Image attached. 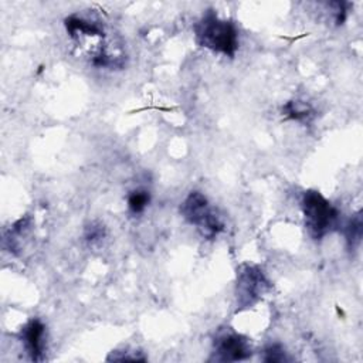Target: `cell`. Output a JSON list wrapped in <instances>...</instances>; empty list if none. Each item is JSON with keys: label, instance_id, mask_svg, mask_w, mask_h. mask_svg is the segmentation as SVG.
I'll return each mask as SVG.
<instances>
[{"label": "cell", "instance_id": "1", "mask_svg": "<svg viewBox=\"0 0 363 363\" xmlns=\"http://www.w3.org/2000/svg\"><path fill=\"white\" fill-rule=\"evenodd\" d=\"M194 40L200 47L213 52L233 58L240 47L238 30L230 20L218 17L213 10H207L193 27Z\"/></svg>", "mask_w": 363, "mask_h": 363}, {"label": "cell", "instance_id": "2", "mask_svg": "<svg viewBox=\"0 0 363 363\" xmlns=\"http://www.w3.org/2000/svg\"><path fill=\"white\" fill-rule=\"evenodd\" d=\"M301 208L306 230L313 240H322L339 225V210L318 190L303 191Z\"/></svg>", "mask_w": 363, "mask_h": 363}, {"label": "cell", "instance_id": "3", "mask_svg": "<svg viewBox=\"0 0 363 363\" xmlns=\"http://www.w3.org/2000/svg\"><path fill=\"white\" fill-rule=\"evenodd\" d=\"M182 217L197 228L206 240L216 238L224 230V221L214 207L210 206L207 197L197 190L190 191L180 203Z\"/></svg>", "mask_w": 363, "mask_h": 363}, {"label": "cell", "instance_id": "4", "mask_svg": "<svg viewBox=\"0 0 363 363\" xmlns=\"http://www.w3.org/2000/svg\"><path fill=\"white\" fill-rule=\"evenodd\" d=\"M269 289L271 282L259 265L244 262L237 268L235 298L238 311L257 303Z\"/></svg>", "mask_w": 363, "mask_h": 363}, {"label": "cell", "instance_id": "5", "mask_svg": "<svg viewBox=\"0 0 363 363\" xmlns=\"http://www.w3.org/2000/svg\"><path fill=\"white\" fill-rule=\"evenodd\" d=\"M252 354L248 337L233 329L220 330L213 340V352L210 360L216 362H238L247 360Z\"/></svg>", "mask_w": 363, "mask_h": 363}, {"label": "cell", "instance_id": "6", "mask_svg": "<svg viewBox=\"0 0 363 363\" xmlns=\"http://www.w3.org/2000/svg\"><path fill=\"white\" fill-rule=\"evenodd\" d=\"M64 26L68 35L78 45H81L84 41H88V40H105L106 37L104 24L99 20L91 18L88 16H82L78 13H74L65 17Z\"/></svg>", "mask_w": 363, "mask_h": 363}, {"label": "cell", "instance_id": "7", "mask_svg": "<svg viewBox=\"0 0 363 363\" xmlns=\"http://www.w3.org/2000/svg\"><path fill=\"white\" fill-rule=\"evenodd\" d=\"M47 328L38 318L30 319L20 330V340L24 346L26 353L33 362L43 360L45 350Z\"/></svg>", "mask_w": 363, "mask_h": 363}, {"label": "cell", "instance_id": "8", "mask_svg": "<svg viewBox=\"0 0 363 363\" xmlns=\"http://www.w3.org/2000/svg\"><path fill=\"white\" fill-rule=\"evenodd\" d=\"M281 113L285 119L295 121V122H299V123H309L316 115L313 106L309 102H305L302 99L288 101L282 106Z\"/></svg>", "mask_w": 363, "mask_h": 363}, {"label": "cell", "instance_id": "9", "mask_svg": "<svg viewBox=\"0 0 363 363\" xmlns=\"http://www.w3.org/2000/svg\"><path fill=\"white\" fill-rule=\"evenodd\" d=\"M363 237V221L360 213L354 214L346 224L345 228V238L349 251H354L359 248Z\"/></svg>", "mask_w": 363, "mask_h": 363}, {"label": "cell", "instance_id": "10", "mask_svg": "<svg viewBox=\"0 0 363 363\" xmlns=\"http://www.w3.org/2000/svg\"><path fill=\"white\" fill-rule=\"evenodd\" d=\"M150 203V193L145 189H135L129 191L126 197V204H128V211L132 216H139L142 214L146 207Z\"/></svg>", "mask_w": 363, "mask_h": 363}, {"label": "cell", "instance_id": "11", "mask_svg": "<svg viewBox=\"0 0 363 363\" xmlns=\"http://www.w3.org/2000/svg\"><path fill=\"white\" fill-rule=\"evenodd\" d=\"M262 360L267 363H281V362H288V353L285 350V347L279 343H272L268 345L264 349V354H262Z\"/></svg>", "mask_w": 363, "mask_h": 363}, {"label": "cell", "instance_id": "12", "mask_svg": "<svg viewBox=\"0 0 363 363\" xmlns=\"http://www.w3.org/2000/svg\"><path fill=\"white\" fill-rule=\"evenodd\" d=\"M333 16V21L336 26H340L345 23L347 17V3L345 1H330L326 4Z\"/></svg>", "mask_w": 363, "mask_h": 363}, {"label": "cell", "instance_id": "13", "mask_svg": "<svg viewBox=\"0 0 363 363\" xmlns=\"http://www.w3.org/2000/svg\"><path fill=\"white\" fill-rule=\"evenodd\" d=\"M85 240L89 244H94L96 241H101L105 237V231H104V225L96 224V223H91L85 227V233H84Z\"/></svg>", "mask_w": 363, "mask_h": 363}]
</instances>
